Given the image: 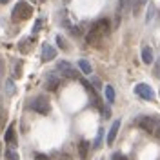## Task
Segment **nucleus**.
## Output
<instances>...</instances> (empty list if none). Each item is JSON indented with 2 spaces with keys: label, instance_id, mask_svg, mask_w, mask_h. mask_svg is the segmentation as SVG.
I'll return each instance as SVG.
<instances>
[{
  "label": "nucleus",
  "instance_id": "nucleus-17",
  "mask_svg": "<svg viewBox=\"0 0 160 160\" xmlns=\"http://www.w3.org/2000/svg\"><path fill=\"white\" fill-rule=\"evenodd\" d=\"M57 46H58L62 51L68 49V44H66V40H64V37H62V35H57Z\"/></svg>",
  "mask_w": 160,
  "mask_h": 160
},
{
  "label": "nucleus",
  "instance_id": "nucleus-20",
  "mask_svg": "<svg viewBox=\"0 0 160 160\" xmlns=\"http://www.w3.org/2000/svg\"><path fill=\"white\" fill-rule=\"evenodd\" d=\"M6 91H8V95H13V93L17 91V89H15V84H13L11 80L8 82V86H6Z\"/></svg>",
  "mask_w": 160,
  "mask_h": 160
},
{
  "label": "nucleus",
  "instance_id": "nucleus-5",
  "mask_svg": "<svg viewBox=\"0 0 160 160\" xmlns=\"http://www.w3.org/2000/svg\"><path fill=\"white\" fill-rule=\"evenodd\" d=\"M60 84H62V80L57 73H49L48 77H46V88L49 91H57L60 88Z\"/></svg>",
  "mask_w": 160,
  "mask_h": 160
},
{
  "label": "nucleus",
  "instance_id": "nucleus-15",
  "mask_svg": "<svg viewBox=\"0 0 160 160\" xmlns=\"http://www.w3.org/2000/svg\"><path fill=\"white\" fill-rule=\"evenodd\" d=\"M129 4H131V0H118V11H117V15H122L124 11L129 8Z\"/></svg>",
  "mask_w": 160,
  "mask_h": 160
},
{
  "label": "nucleus",
  "instance_id": "nucleus-8",
  "mask_svg": "<svg viewBox=\"0 0 160 160\" xmlns=\"http://www.w3.org/2000/svg\"><path fill=\"white\" fill-rule=\"evenodd\" d=\"M120 126H122V120H120V118H117L115 122H113V126L109 128V133H108V140H106V142H108L109 146L113 144V142H115V138H117V135H118Z\"/></svg>",
  "mask_w": 160,
  "mask_h": 160
},
{
  "label": "nucleus",
  "instance_id": "nucleus-6",
  "mask_svg": "<svg viewBox=\"0 0 160 160\" xmlns=\"http://www.w3.org/2000/svg\"><path fill=\"white\" fill-rule=\"evenodd\" d=\"M57 57V49L49 44H42V62H51Z\"/></svg>",
  "mask_w": 160,
  "mask_h": 160
},
{
  "label": "nucleus",
  "instance_id": "nucleus-25",
  "mask_svg": "<svg viewBox=\"0 0 160 160\" xmlns=\"http://www.w3.org/2000/svg\"><path fill=\"white\" fill-rule=\"evenodd\" d=\"M4 120H6V113H4V109H0V126L4 124Z\"/></svg>",
  "mask_w": 160,
  "mask_h": 160
},
{
  "label": "nucleus",
  "instance_id": "nucleus-19",
  "mask_svg": "<svg viewBox=\"0 0 160 160\" xmlns=\"http://www.w3.org/2000/svg\"><path fill=\"white\" fill-rule=\"evenodd\" d=\"M6 160H20L18 158V153L15 149H9L8 153H6Z\"/></svg>",
  "mask_w": 160,
  "mask_h": 160
},
{
  "label": "nucleus",
  "instance_id": "nucleus-1",
  "mask_svg": "<svg viewBox=\"0 0 160 160\" xmlns=\"http://www.w3.org/2000/svg\"><path fill=\"white\" fill-rule=\"evenodd\" d=\"M28 109L35 111V113H38V115H49L51 104L46 97H35V98L28 104Z\"/></svg>",
  "mask_w": 160,
  "mask_h": 160
},
{
  "label": "nucleus",
  "instance_id": "nucleus-10",
  "mask_svg": "<svg viewBox=\"0 0 160 160\" xmlns=\"http://www.w3.org/2000/svg\"><path fill=\"white\" fill-rule=\"evenodd\" d=\"M89 148H91V144H89V140H82L78 144V157L82 160L88 157V153H89Z\"/></svg>",
  "mask_w": 160,
  "mask_h": 160
},
{
  "label": "nucleus",
  "instance_id": "nucleus-22",
  "mask_svg": "<svg viewBox=\"0 0 160 160\" xmlns=\"http://www.w3.org/2000/svg\"><path fill=\"white\" fill-rule=\"evenodd\" d=\"M153 73H155V77H158V78H160V58L157 60V64H155V69H153Z\"/></svg>",
  "mask_w": 160,
  "mask_h": 160
},
{
  "label": "nucleus",
  "instance_id": "nucleus-3",
  "mask_svg": "<svg viewBox=\"0 0 160 160\" xmlns=\"http://www.w3.org/2000/svg\"><path fill=\"white\" fill-rule=\"evenodd\" d=\"M57 73L66 77V78H78V71L75 69L68 60H58L57 62Z\"/></svg>",
  "mask_w": 160,
  "mask_h": 160
},
{
  "label": "nucleus",
  "instance_id": "nucleus-16",
  "mask_svg": "<svg viewBox=\"0 0 160 160\" xmlns=\"http://www.w3.org/2000/svg\"><path fill=\"white\" fill-rule=\"evenodd\" d=\"M153 17H155V6L149 4V8H148V15H146V24H149L151 20H153Z\"/></svg>",
  "mask_w": 160,
  "mask_h": 160
},
{
  "label": "nucleus",
  "instance_id": "nucleus-7",
  "mask_svg": "<svg viewBox=\"0 0 160 160\" xmlns=\"http://www.w3.org/2000/svg\"><path fill=\"white\" fill-rule=\"evenodd\" d=\"M138 126L144 131H149V133H153V129L157 128V120L151 118V117H140V118H138Z\"/></svg>",
  "mask_w": 160,
  "mask_h": 160
},
{
  "label": "nucleus",
  "instance_id": "nucleus-14",
  "mask_svg": "<svg viewBox=\"0 0 160 160\" xmlns=\"http://www.w3.org/2000/svg\"><path fill=\"white\" fill-rule=\"evenodd\" d=\"M106 100L108 102H115V89H113V86H106Z\"/></svg>",
  "mask_w": 160,
  "mask_h": 160
},
{
  "label": "nucleus",
  "instance_id": "nucleus-26",
  "mask_svg": "<svg viewBox=\"0 0 160 160\" xmlns=\"http://www.w3.org/2000/svg\"><path fill=\"white\" fill-rule=\"evenodd\" d=\"M40 28H42V22H40V20H37V24H35V28H33V31L37 33V31H38Z\"/></svg>",
  "mask_w": 160,
  "mask_h": 160
},
{
  "label": "nucleus",
  "instance_id": "nucleus-29",
  "mask_svg": "<svg viewBox=\"0 0 160 160\" xmlns=\"http://www.w3.org/2000/svg\"><path fill=\"white\" fill-rule=\"evenodd\" d=\"M0 151H2V148H0Z\"/></svg>",
  "mask_w": 160,
  "mask_h": 160
},
{
  "label": "nucleus",
  "instance_id": "nucleus-9",
  "mask_svg": "<svg viewBox=\"0 0 160 160\" xmlns=\"http://www.w3.org/2000/svg\"><path fill=\"white\" fill-rule=\"evenodd\" d=\"M140 57H142V62H144V64H153V49H151L149 46H144V48H142Z\"/></svg>",
  "mask_w": 160,
  "mask_h": 160
},
{
  "label": "nucleus",
  "instance_id": "nucleus-13",
  "mask_svg": "<svg viewBox=\"0 0 160 160\" xmlns=\"http://www.w3.org/2000/svg\"><path fill=\"white\" fill-rule=\"evenodd\" d=\"M131 8H133V15L138 17L140 15V8H142V0H131Z\"/></svg>",
  "mask_w": 160,
  "mask_h": 160
},
{
  "label": "nucleus",
  "instance_id": "nucleus-11",
  "mask_svg": "<svg viewBox=\"0 0 160 160\" xmlns=\"http://www.w3.org/2000/svg\"><path fill=\"white\" fill-rule=\"evenodd\" d=\"M4 138H6V142L9 144V146H17V133H15V129H13V126L11 128H8V131H6V135H4Z\"/></svg>",
  "mask_w": 160,
  "mask_h": 160
},
{
  "label": "nucleus",
  "instance_id": "nucleus-27",
  "mask_svg": "<svg viewBox=\"0 0 160 160\" xmlns=\"http://www.w3.org/2000/svg\"><path fill=\"white\" fill-rule=\"evenodd\" d=\"M104 118H109V108H104Z\"/></svg>",
  "mask_w": 160,
  "mask_h": 160
},
{
  "label": "nucleus",
  "instance_id": "nucleus-23",
  "mask_svg": "<svg viewBox=\"0 0 160 160\" xmlns=\"http://www.w3.org/2000/svg\"><path fill=\"white\" fill-rule=\"evenodd\" d=\"M20 68H22V62H17V69H15V77H20Z\"/></svg>",
  "mask_w": 160,
  "mask_h": 160
},
{
  "label": "nucleus",
  "instance_id": "nucleus-2",
  "mask_svg": "<svg viewBox=\"0 0 160 160\" xmlns=\"http://www.w3.org/2000/svg\"><path fill=\"white\" fill-rule=\"evenodd\" d=\"M31 15H33V9H31V6L26 2V0L17 2L15 9H13V13H11V17H13L15 20H26V18H29Z\"/></svg>",
  "mask_w": 160,
  "mask_h": 160
},
{
  "label": "nucleus",
  "instance_id": "nucleus-18",
  "mask_svg": "<svg viewBox=\"0 0 160 160\" xmlns=\"http://www.w3.org/2000/svg\"><path fill=\"white\" fill-rule=\"evenodd\" d=\"M102 137H104V129L100 128L98 133H97V138H95V144H93L95 148H100V146H102Z\"/></svg>",
  "mask_w": 160,
  "mask_h": 160
},
{
  "label": "nucleus",
  "instance_id": "nucleus-12",
  "mask_svg": "<svg viewBox=\"0 0 160 160\" xmlns=\"http://www.w3.org/2000/svg\"><path fill=\"white\" fill-rule=\"evenodd\" d=\"M78 69L82 71L84 75H91V71H93V66H91V62H89V60L80 58V60H78Z\"/></svg>",
  "mask_w": 160,
  "mask_h": 160
},
{
  "label": "nucleus",
  "instance_id": "nucleus-24",
  "mask_svg": "<svg viewBox=\"0 0 160 160\" xmlns=\"http://www.w3.org/2000/svg\"><path fill=\"white\" fill-rule=\"evenodd\" d=\"M153 135H155V137H157V138L160 140V126H157V128L153 129Z\"/></svg>",
  "mask_w": 160,
  "mask_h": 160
},
{
  "label": "nucleus",
  "instance_id": "nucleus-4",
  "mask_svg": "<svg viewBox=\"0 0 160 160\" xmlns=\"http://www.w3.org/2000/svg\"><path fill=\"white\" fill-rule=\"evenodd\" d=\"M135 93L144 100H153L155 98V91L151 89L148 84H137V86H135Z\"/></svg>",
  "mask_w": 160,
  "mask_h": 160
},
{
  "label": "nucleus",
  "instance_id": "nucleus-28",
  "mask_svg": "<svg viewBox=\"0 0 160 160\" xmlns=\"http://www.w3.org/2000/svg\"><path fill=\"white\" fill-rule=\"evenodd\" d=\"M6 2H8V0H0V4H6Z\"/></svg>",
  "mask_w": 160,
  "mask_h": 160
},
{
  "label": "nucleus",
  "instance_id": "nucleus-21",
  "mask_svg": "<svg viewBox=\"0 0 160 160\" xmlns=\"http://www.w3.org/2000/svg\"><path fill=\"white\" fill-rule=\"evenodd\" d=\"M109 160H128V157H124L122 153H113V157Z\"/></svg>",
  "mask_w": 160,
  "mask_h": 160
}]
</instances>
